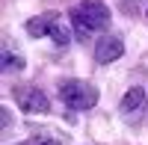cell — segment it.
Listing matches in <instances>:
<instances>
[{"label":"cell","instance_id":"cell-1","mask_svg":"<svg viewBox=\"0 0 148 145\" xmlns=\"http://www.w3.org/2000/svg\"><path fill=\"white\" fill-rule=\"evenodd\" d=\"M68 24L77 42H89L95 33L107 30L110 24V6L101 0H80L77 6H71L68 12Z\"/></svg>","mask_w":148,"mask_h":145},{"label":"cell","instance_id":"cell-2","mask_svg":"<svg viewBox=\"0 0 148 145\" xmlns=\"http://www.w3.org/2000/svg\"><path fill=\"white\" fill-rule=\"evenodd\" d=\"M27 33L33 39H42V36H51L56 47H68L71 42V33L68 27L62 24V15L59 12H42V15H36L27 21Z\"/></svg>","mask_w":148,"mask_h":145},{"label":"cell","instance_id":"cell-3","mask_svg":"<svg viewBox=\"0 0 148 145\" xmlns=\"http://www.w3.org/2000/svg\"><path fill=\"white\" fill-rule=\"evenodd\" d=\"M59 95H62V104L74 113L92 110L98 104V89L86 80H62L59 83Z\"/></svg>","mask_w":148,"mask_h":145},{"label":"cell","instance_id":"cell-4","mask_svg":"<svg viewBox=\"0 0 148 145\" xmlns=\"http://www.w3.org/2000/svg\"><path fill=\"white\" fill-rule=\"evenodd\" d=\"M12 95H15V104H18L27 116H39V113H47V110H51V101H47V95H45L39 86H15Z\"/></svg>","mask_w":148,"mask_h":145},{"label":"cell","instance_id":"cell-5","mask_svg":"<svg viewBox=\"0 0 148 145\" xmlns=\"http://www.w3.org/2000/svg\"><path fill=\"white\" fill-rule=\"evenodd\" d=\"M121 53H125V42H121L119 36H101L98 44H95V59H98L101 65L116 62Z\"/></svg>","mask_w":148,"mask_h":145},{"label":"cell","instance_id":"cell-6","mask_svg":"<svg viewBox=\"0 0 148 145\" xmlns=\"http://www.w3.org/2000/svg\"><path fill=\"white\" fill-rule=\"evenodd\" d=\"M142 107H145V89H139V86L127 89V95L121 98V116H125L127 122H133V118L142 113Z\"/></svg>","mask_w":148,"mask_h":145},{"label":"cell","instance_id":"cell-7","mask_svg":"<svg viewBox=\"0 0 148 145\" xmlns=\"http://www.w3.org/2000/svg\"><path fill=\"white\" fill-rule=\"evenodd\" d=\"M0 53H3V71H6V74H12V71H21V68H24L21 53L12 51V44H9V42H3V51H0Z\"/></svg>","mask_w":148,"mask_h":145},{"label":"cell","instance_id":"cell-8","mask_svg":"<svg viewBox=\"0 0 148 145\" xmlns=\"http://www.w3.org/2000/svg\"><path fill=\"white\" fill-rule=\"evenodd\" d=\"M21 145H62V142H59V139H53V136L39 133V136H30L27 142H21Z\"/></svg>","mask_w":148,"mask_h":145},{"label":"cell","instance_id":"cell-9","mask_svg":"<svg viewBox=\"0 0 148 145\" xmlns=\"http://www.w3.org/2000/svg\"><path fill=\"white\" fill-rule=\"evenodd\" d=\"M121 9H125L127 15H136L139 12V0H121Z\"/></svg>","mask_w":148,"mask_h":145}]
</instances>
